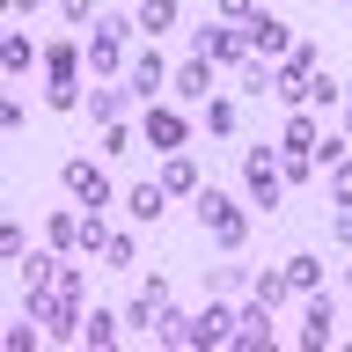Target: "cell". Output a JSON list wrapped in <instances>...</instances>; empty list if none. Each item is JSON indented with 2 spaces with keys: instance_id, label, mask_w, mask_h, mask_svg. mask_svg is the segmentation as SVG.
<instances>
[{
  "instance_id": "1",
  "label": "cell",
  "mask_w": 352,
  "mask_h": 352,
  "mask_svg": "<svg viewBox=\"0 0 352 352\" xmlns=\"http://www.w3.org/2000/svg\"><path fill=\"white\" fill-rule=\"evenodd\" d=\"M81 294H88V286H81V272L66 264V272H59V286L30 294V316H37L52 338H74V330H81Z\"/></svg>"
},
{
  "instance_id": "2",
  "label": "cell",
  "mask_w": 352,
  "mask_h": 352,
  "mask_svg": "<svg viewBox=\"0 0 352 352\" xmlns=\"http://www.w3.org/2000/svg\"><path fill=\"white\" fill-rule=\"evenodd\" d=\"M242 184H250V206H279L286 198V162H279V147H242Z\"/></svg>"
},
{
  "instance_id": "3",
  "label": "cell",
  "mask_w": 352,
  "mask_h": 352,
  "mask_svg": "<svg viewBox=\"0 0 352 352\" xmlns=\"http://www.w3.org/2000/svg\"><path fill=\"white\" fill-rule=\"evenodd\" d=\"M198 220H206V235H213L220 250H242V242H250V213H242L228 191H198Z\"/></svg>"
},
{
  "instance_id": "4",
  "label": "cell",
  "mask_w": 352,
  "mask_h": 352,
  "mask_svg": "<svg viewBox=\"0 0 352 352\" xmlns=\"http://www.w3.org/2000/svg\"><path fill=\"white\" fill-rule=\"evenodd\" d=\"M81 66H88V52H74V44H52V52H44V88H52L59 110L88 103V96H81Z\"/></svg>"
},
{
  "instance_id": "5",
  "label": "cell",
  "mask_w": 352,
  "mask_h": 352,
  "mask_svg": "<svg viewBox=\"0 0 352 352\" xmlns=\"http://www.w3.org/2000/svg\"><path fill=\"white\" fill-rule=\"evenodd\" d=\"M125 44H132V22L125 15H96V22H88V66H96V74H118Z\"/></svg>"
},
{
  "instance_id": "6",
  "label": "cell",
  "mask_w": 352,
  "mask_h": 352,
  "mask_svg": "<svg viewBox=\"0 0 352 352\" xmlns=\"http://www.w3.org/2000/svg\"><path fill=\"white\" fill-rule=\"evenodd\" d=\"M272 88L286 96V110H301L308 88H316V44H294V52H286V66L272 74Z\"/></svg>"
},
{
  "instance_id": "7",
  "label": "cell",
  "mask_w": 352,
  "mask_h": 352,
  "mask_svg": "<svg viewBox=\"0 0 352 352\" xmlns=\"http://www.w3.org/2000/svg\"><path fill=\"white\" fill-rule=\"evenodd\" d=\"M66 191H74V206H81V213H103L110 206V176H103V162H66Z\"/></svg>"
},
{
  "instance_id": "8",
  "label": "cell",
  "mask_w": 352,
  "mask_h": 352,
  "mask_svg": "<svg viewBox=\"0 0 352 352\" xmlns=\"http://www.w3.org/2000/svg\"><path fill=\"white\" fill-rule=\"evenodd\" d=\"M191 52H206L213 66H235V59H250V37L228 30V22H206V30H191Z\"/></svg>"
},
{
  "instance_id": "9",
  "label": "cell",
  "mask_w": 352,
  "mask_h": 352,
  "mask_svg": "<svg viewBox=\"0 0 352 352\" xmlns=\"http://www.w3.org/2000/svg\"><path fill=\"white\" fill-rule=\"evenodd\" d=\"M140 140H147V147H162V154H184L191 118H176V103H162V110H147V118H140Z\"/></svg>"
},
{
  "instance_id": "10",
  "label": "cell",
  "mask_w": 352,
  "mask_h": 352,
  "mask_svg": "<svg viewBox=\"0 0 352 352\" xmlns=\"http://www.w3.org/2000/svg\"><path fill=\"white\" fill-rule=\"evenodd\" d=\"M154 184H162L169 198H198V191H206V169H198V162H184V154H162Z\"/></svg>"
},
{
  "instance_id": "11",
  "label": "cell",
  "mask_w": 352,
  "mask_h": 352,
  "mask_svg": "<svg viewBox=\"0 0 352 352\" xmlns=\"http://www.w3.org/2000/svg\"><path fill=\"white\" fill-rule=\"evenodd\" d=\"M330 330H338V301L330 294H308V316H301V352H323Z\"/></svg>"
},
{
  "instance_id": "12",
  "label": "cell",
  "mask_w": 352,
  "mask_h": 352,
  "mask_svg": "<svg viewBox=\"0 0 352 352\" xmlns=\"http://www.w3.org/2000/svg\"><path fill=\"white\" fill-rule=\"evenodd\" d=\"M228 345H272V308L250 294V301H235V338Z\"/></svg>"
},
{
  "instance_id": "13",
  "label": "cell",
  "mask_w": 352,
  "mask_h": 352,
  "mask_svg": "<svg viewBox=\"0 0 352 352\" xmlns=\"http://www.w3.org/2000/svg\"><path fill=\"white\" fill-rule=\"evenodd\" d=\"M235 338V301H220L213 294V308L198 316V330H191V345H228Z\"/></svg>"
},
{
  "instance_id": "14",
  "label": "cell",
  "mask_w": 352,
  "mask_h": 352,
  "mask_svg": "<svg viewBox=\"0 0 352 352\" xmlns=\"http://www.w3.org/2000/svg\"><path fill=\"white\" fill-rule=\"evenodd\" d=\"M250 52H257V59H286V52H294V30H286L279 15H257V30H250Z\"/></svg>"
},
{
  "instance_id": "15",
  "label": "cell",
  "mask_w": 352,
  "mask_h": 352,
  "mask_svg": "<svg viewBox=\"0 0 352 352\" xmlns=\"http://www.w3.org/2000/svg\"><path fill=\"white\" fill-rule=\"evenodd\" d=\"M206 88H213V59H206V52H191V59L176 66V103H198Z\"/></svg>"
},
{
  "instance_id": "16",
  "label": "cell",
  "mask_w": 352,
  "mask_h": 352,
  "mask_svg": "<svg viewBox=\"0 0 352 352\" xmlns=\"http://www.w3.org/2000/svg\"><path fill=\"white\" fill-rule=\"evenodd\" d=\"M162 81H169V66L154 59V52H140V59L125 66V96H162Z\"/></svg>"
},
{
  "instance_id": "17",
  "label": "cell",
  "mask_w": 352,
  "mask_h": 352,
  "mask_svg": "<svg viewBox=\"0 0 352 352\" xmlns=\"http://www.w3.org/2000/svg\"><path fill=\"white\" fill-rule=\"evenodd\" d=\"M191 330H198V316H184V308L176 301H162V316H154V338H162V345H191Z\"/></svg>"
},
{
  "instance_id": "18",
  "label": "cell",
  "mask_w": 352,
  "mask_h": 352,
  "mask_svg": "<svg viewBox=\"0 0 352 352\" xmlns=\"http://www.w3.org/2000/svg\"><path fill=\"white\" fill-rule=\"evenodd\" d=\"M59 272H66V257H59V250H37V257H22V286H30V294L59 286Z\"/></svg>"
},
{
  "instance_id": "19",
  "label": "cell",
  "mask_w": 352,
  "mask_h": 352,
  "mask_svg": "<svg viewBox=\"0 0 352 352\" xmlns=\"http://www.w3.org/2000/svg\"><path fill=\"white\" fill-rule=\"evenodd\" d=\"M198 125L213 132V140H235V132H242V110H235V96H213V103H206V118H198Z\"/></svg>"
},
{
  "instance_id": "20",
  "label": "cell",
  "mask_w": 352,
  "mask_h": 352,
  "mask_svg": "<svg viewBox=\"0 0 352 352\" xmlns=\"http://www.w3.org/2000/svg\"><path fill=\"white\" fill-rule=\"evenodd\" d=\"M44 242H52V250H81V213H59V206H52V220H44Z\"/></svg>"
},
{
  "instance_id": "21",
  "label": "cell",
  "mask_w": 352,
  "mask_h": 352,
  "mask_svg": "<svg viewBox=\"0 0 352 352\" xmlns=\"http://www.w3.org/2000/svg\"><path fill=\"white\" fill-rule=\"evenodd\" d=\"M279 272H286V286H294V294H316V286H323V264L308 257V250H301V257H286Z\"/></svg>"
},
{
  "instance_id": "22",
  "label": "cell",
  "mask_w": 352,
  "mask_h": 352,
  "mask_svg": "<svg viewBox=\"0 0 352 352\" xmlns=\"http://www.w3.org/2000/svg\"><path fill=\"white\" fill-rule=\"evenodd\" d=\"M206 294L235 301V294H250V272H242V264H220V272H206Z\"/></svg>"
},
{
  "instance_id": "23",
  "label": "cell",
  "mask_w": 352,
  "mask_h": 352,
  "mask_svg": "<svg viewBox=\"0 0 352 352\" xmlns=\"http://www.w3.org/2000/svg\"><path fill=\"white\" fill-rule=\"evenodd\" d=\"M279 154H316V118H286V132H279Z\"/></svg>"
},
{
  "instance_id": "24",
  "label": "cell",
  "mask_w": 352,
  "mask_h": 352,
  "mask_svg": "<svg viewBox=\"0 0 352 352\" xmlns=\"http://www.w3.org/2000/svg\"><path fill=\"white\" fill-rule=\"evenodd\" d=\"M162 198H169L162 184H132V191H125V213L132 220H154V213H162Z\"/></svg>"
},
{
  "instance_id": "25",
  "label": "cell",
  "mask_w": 352,
  "mask_h": 352,
  "mask_svg": "<svg viewBox=\"0 0 352 352\" xmlns=\"http://www.w3.org/2000/svg\"><path fill=\"white\" fill-rule=\"evenodd\" d=\"M88 118H96V125H118V118H125V96H118V88H96V96H88Z\"/></svg>"
},
{
  "instance_id": "26",
  "label": "cell",
  "mask_w": 352,
  "mask_h": 352,
  "mask_svg": "<svg viewBox=\"0 0 352 352\" xmlns=\"http://www.w3.org/2000/svg\"><path fill=\"white\" fill-rule=\"evenodd\" d=\"M140 30H147V37H169L176 30V0H147V8H140Z\"/></svg>"
},
{
  "instance_id": "27",
  "label": "cell",
  "mask_w": 352,
  "mask_h": 352,
  "mask_svg": "<svg viewBox=\"0 0 352 352\" xmlns=\"http://www.w3.org/2000/svg\"><path fill=\"white\" fill-rule=\"evenodd\" d=\"M257 0H220V22H228V30H242V37H250V30H257Z\"/></svg>"
},
{
  "instance_id": "28",
  "label": "cell",
  "mask_w": 352,
  "mask_h": 352,
  "mask_svg": "<svg viewBox=\"0 0 352 352\" xmlns=\"http://www.w3.org/2000/svg\"><path fill=\"white\" fill-rule=\"evenodd\" d=\"M250 294H257L264 308H279L286 294H294V286H286V272H257V279H250Z\"/></svg>"
},
{
  "instance_id": "29",
  "label": "cell",
  "mask_w": 352,
  "mask_h": 352,
  "mask_svg": "<svg viewBox=\"0 0 352 352\" xmlns=\"http://www.w3.org/2000/svg\"><path fill=\"white\" fill-rule=\"evenodd\" d=\"M235 88H250V96H257V88H272V66H264L257 52H250V59H235Z\"/></svg>"
},
{
  "instance_id": "30",
  "label": "cell",
  "mask_w": 352,
  "mask_h": 352,
  "mask_svg": "<svg viewBox=\"0 0 352 352\" xmlns=\"http://www.w3.org/2000/svg\"><path fill=\"white\" fill-rule=\"evenodd\" d=\"M81 338H88V345H118V316H110V308H96V316L81 323Z\"/></svg>"
},
{
  "instance_id": "31",
  "label": "cell",
  "mask_w": 352,
  "mask_h": 352,
  "mask_svg": "<svg viewBox=\"0 0 352 352\" xmlns=\"http://www.w3.org/2000/svg\"><path fill=\"white\" fill-rule=\"evenodd\" d=\"M0 66H8V74H22V66H37L30 37H0Z\"/></svg>"
},
{
  "instance_id": "32",
  "label": "cell",
  "mask_w": 352,
  "mask_h": 352,
  "mask_svg": "<svg viewBox=\"0 0 352 352\" xmlns=\"http://www.w3.org/2000/svg\"><path fill=\"white\" fill-rule=\"evenodd\" d=\"M103 242H110V220H103V213H81V250L103 257Z\"/></svg>"
},
{
  "instance_id": "33",
  "label": "cell",
  "mask_w": 352,
  "mask_h": 352,
  "mask_svg": "<svg viewBox=\"0 0 352 352\" xmlns=\"http://www.w3.org/2000/svg\"><path fill=\"white\" fill-rule=\"evenodd\" d=\"M132 257H140L132 235H110V242H103V264H110V272H132Z\"/></svg>"
},
{
  "instance_id": "34",
  "label": "cell",
  "mask_w": 352,
  "mask_h": 352,
  "mask_svg": "<svg viewBox=\"0 0 352 352\" xmlns=\"http://www.w3.org/2000/svg\"><path fill=\"white\" fill-rule=\"evenodd\" d=\"M308 103H316V110H338V103H345V88L330 81V74H316V88H308Z\"/></svg>"
},
{
  "instance_id": "35",
  "label": "cell",
  "mask_w": 352,
  "mask_h": 352,
  "mask_svg": "<svg viewBox=\"0 0 352 352\" xmlns=\"http://www.w3.org/2000/svg\"><path fill=\"white\" fill-rule=\"evenodd\" d=\"M345 162H352L345 140H316V169H345Z\"/></svg>"
},
{
  "instance_id": "36",
  "label": "cell",
  "mask_w": 352,
  "mask_h": 352,
  "mask_svg": "<svg viewBox=\"0 0 352 352\" xmlns=\"http://www.w3.org/2000/svg\"><path fill=\"white\" fill-rule=\"evenodd\" d=\"M330 198H338V213H352V162H345V169H330Z\"/></svg>"
},
{
  "instance_id": "37",
  "label": "cell",
  "mask_w": 352,
  "mask_h": 352,
  "mask_svg": "<svg viewBox=\"0 0 352 352\" xmlns=\"http://www.w3.org/2000/svg\"><path fill=\"white\" fill-rule=\"evenodd\" d=\"M125 147H132V125H103V154L110 162H125Z\"/></svg>"
},
{
  "instance_id": "38",
  "label": "cell",
  "mask_w": 352,
  "mask_h": 352,
  "mask_svg": "<svg viewBox=\"0 0 352 352\" xmlns=\"http://www.w3.org/2000/svg\"><path fill=\"white\" fill-rule=\"evenodd\" d=\"M0 257H15V264H22V228H15V220H0Z\"/></svg>"
},
{
  "instance_id": "39",
  "label": "cell",
  "mask_w": 352,
  "mask_h": 352,
  "mask_svg": "<svg viewBox=\"0 0 352 352\" xmlns=\"http://www.w3.org/2000/svg\"><path fill=\"white\" fill-rule=\"evenodd\" d=\"M59 15L66 22H96V0H59Z\"/></svg>"
},
{
  "instance_id": "40",
  "label": "cell",
  "mask_w": 352,
  "mask_h": 352,
  "mask_svg": "<svg viewBox=\"0 0 352 352\" xmlns=\"http://www.w3.org/2000/svg\"><path fill=\"white\" fill-rule=\"evenodd\" d=\"M338 242H345V257H352V213H345V220H338Z\"/></svg>"
},
{
  "instance_id": "41",
  "label": "cell",
  "mask_w": 352,
  "mask_h": 352,
  "mask_svg": "<svg viewBox=\"0 0 352 352\" xmlns=\"http://www.w3.org/2000/svg\"><path fill=\"white\" fill-rule=\"evenodd\" d=\"M345 125H352V88H345Z\"/></svg>"
},
{
  "instance_id": "42",
  "label": "cell",
  "mask_w": 352,
  "mask_h": 352,
  "mask_svg": "<svg viewBox=\"0 0 352 352\" xmlns=\"http://www.w3.org/2000/svg\"><path fill=\"white\" fill-rule=\"evenodd\" d=\"M15 8H37V0H15Z\"/></svg>"
}]
</instances>
